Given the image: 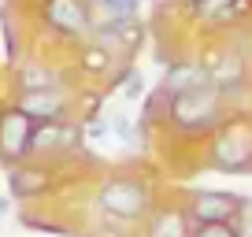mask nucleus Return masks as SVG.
<instances>
[{"mask_svg": "<svg viewBox=\"0 0 252 237\" xmlns=\"http://www.w3.org/2000/svg\"><path fill=\"white\" fill-rule=\"evenodd\" d=\"M45 23L67 37H82L93 26V11L82 0H45Z\"/></svg>", "mask_w": 252, "mask_h": 237, "instance_id": "nucleus-2", "label": "nucleus"}, {"mask_svg": "<svg viewBox=\"0 0 252 237\" xmlns=\"http://www.w3.org/2000/svg\"><path fill=\"white\" fill-rule=\"evenodd\" d=\"M219 93L215 86H197V89H182L171 96V118L182 130H204L219 118Z\"/></svg>", "mask_w": 252, "mask_h": 237, "instance_id": "nucleus-1", "label": "nucleus"}, {"mask_svg": "<svg viewBox=\"0 0 252 237\" xmlns=\"http://www.w3.org/2000/svg\"><path fill=\"white\" fill-rule=\"evenodd\" d=\"M186 4H197V0H186Z\"/></svg>", "mask_w": 252, "mask_h": 237, "instance_id": "nucleus-20", "label": "nucleus"}, {"mask_svg": "<svg viewBox=\"0 0 252 237\" xmlns=\"http://www.w3.org/2000/svg\"><path fill=\"white\" fill-rule=\"evenodd\" d=\"M197 86H212V71L197 63H186V67H174L167 74V89L171 93H182V89H197Z\"/></svg>", "mask_w": 252, "mask_h": 237, "instance_id": "nucleus-8", "label": "nucleus"}, {"mask_svg": "<svg viewBox=\"0 0 252 237\" xmlns=\"http://www.w3.org/2000/svg\"><path fill=\"white\" fill-rule=\"evenodd\" d=\"M241 211V200L230 197V193H200L193 200V215L200 222H226L230 215Z\"/></svg>", "mask_w": 252, "mask_h": 237, "instance_id": "nucleus-6", "label": "nucleus"}, {"mask_svg": "<svg viewBox=\"0 0 252 237\" xmlns=\"http://www.w3.org/2000/svg\"><path fill=\"white\" fill-rule=\"evenodd\" d=\"M237 237H252V207H245V222L237 230Z\"/></svg>", "mask_w": 252, "mask_h": 237, "instance_id": "nucleus-18", "label": "nucleus"}, {"mask_svg": "<svg viewBox=\"0 0 252 237\" xmlns=\"http://www.w3.org/2000/svg\"><path fill=\"white\" fill-rule=\"evenodd\" d=\"M100 207L108 215H119V219H137L145 211V189L137 182H108L100 189Z\"/></svg>", "mask_w": 252, "mask_h": 237, "instance_id": "nucleus-4", "label": "nucleus"}, {"mask_svg": "<svg viewBox=\"0 0 252 237\" xmlns=\"http://www.w3.org/2000/svg\"><path fill=\"white\" fill-rule=\"evenodd\" d=\"M249 156H252V148H249V145H237V134L234 137H222V141L215 145V163L226 167V171L245 167V163H249Z\"/></svg>", "mask_w": 252, "mask_h": 237, "instance_id": "nucleus-9", "label": "nucleus"}, {"mask_svg": "<svg viewBox=\"0 0 252 237\" xmlns=\"http://www.w3.org/2000/svg\"><path fill=\"white\" fill-rule=\"evenodd\" d=\"M126 96H130V100L141 96V74H130V78H126Z\"/></svg>", "mask_w": 252, "mask_h": 237, "instance_id": "nucleus-17", "label": "nucleus"}, {"mask_svg": "<svg viewBox=\"0 0 252 237\" xmlns=\"http://www.w3.org/2000/svg\"><path fill=\"white\" fill-rule=\"evenodd\" d=\"M137 8V0H89V11L100 19V26L119 23V19H130Z\"/></svg>", "mask_w": 252, "mask_h": 237, "instance_id": "nucleus-10", "label": "nucleus"}, {"mask_svg": "<svg viewBox=\"0 0 252 237\" xmlns=\"http://www.w3.org/2000/svg\"><path fill=\"white\" fill-rule=\"evenodd\" d=\"M82 67H86L89 74H100L104 67H108V48L104 45H89L86 52H82Z\"/></svg>", "mask_w": 252, "mask_h": 237, "instance_id": "nucleus-15", "label": "nucleus"}, {"mask_svg": "<svg viewBox=\"0 0 252 237\" xmlns=\"http://www.w3.org/2000/svg\"><path fill=\"white\" fill-rule=\"evenodd\" d=\"M45 174L41 171H15V178H11V189L19 193V197H30V193H41L45 189Z\"/></svg>", "mask_w": 252, "mask_h": 237, "instance_id": "nucleus-13", "label": "nucleus"}, {"mask_svg": "<svg viewBox=\"0 0 252 237\" xmlns=\"http://www.w3.org/2000/svg\"><path fill=\"white\" fill-rule=\"evenodd\" d=\"M111 130H115L119 137H130V126H126V118H123V115H119L115 122H111Z\"/></svg>", "mask_w": 252, "mask_h": 237, "instance_id": "nucleus-19", "label": "nucleus"}, {"mask_svg": "<svg viewBox=\"0 0 252 237\" xmlns=\"http://www.w3.org/2000/svg\"><path fill=\"white\" fill-rule=\"evenodd\" d=\"M56 141L71 145V141H74V134H67L63 126H56V118H52V122H37V134H33V148H45V145H56Z\"/></svg>", "mask_w": 252, "mask_h": 237, "instance_id": "nucleus-12", "label": "nucleus"}, {"mask_svg": "<svg viewBox=\"0 0 252 237\" xmlns=\"http://www.w3.org/2000/svg\"><path fill=\"white\" fill-rule=\"evenodd\" d=\"M237 78H241V59H234V56H226V59H222V67H212V86H215V89L234 86Z\"/></svg>", "mask_w": 252, "mask_h": 237, "instance_id": "nucleus-14", "label": "nucleus"}, {"mask_svg": "<svg viewBox=\"0 0 252 237\" xmlns=\"http://www.w3.org/2000/svg\"><path fill=\"white\" fill-rule=\"evenodd\" d=\"M33 134H37V118L26 115L23 108H11L4 115V126H0V145H4V159L15 163L26 148H33Z\"/></svg>", "mask_w": 252, "mask_h": 237, "instance_id": "nucleus-3", "label": "nucleus"}, {"mask_svg": "<svg viewBox=\"0 0 252 237\" xmlns=\"http://www.w3.org/2000/svg\"><path fill=\"white\" fill-rule=\"evenodd\" d=\"M19 108L26 111V115H33L37 122H52V118L63 115V96L56 86H41V89H26L23 100H19Z\"/></svg>", "mask_w": 252, "mask_h": 237, "instance_id": "nucleus-5", "label": "nucleus"}, {"mask_svg": "<svg viewBox=\"0 0 252 237\" xmlns=\"http://www.w3.org/2000/svg\"><path fill=\"white\" fill-rule=\"evenodd\" d=\"M193 11H197L204 23H230V19L249 11V0H197Z\"/></svg>", "mask_w": 252, "mask_h": 237, "instance_id": "nucleus-7", "label": "nucleus"}, {"mask_svg": "<svg viewBox=\"0 0 252 237\" xmlns=\"http://www.w3.org/2000/svg\"><path fill=\"white\" fill-rule=\"evenodd\" d=\"M193 237H237V234L226 226V222H200V230Z\"/></svg>", "mask_w": 252, "mask_h": 237, "instance_id": "nucleus-16", "label": "nucleus"}, {"mask_svg": "<svg viewBox=\"0 0 252 237\" xmlns=\"http://www.w3.org/2000/svg\"><path fill=\"white\" fill-rule=\"evenodd\" d=\"M152 237H189L182 211H159L152 219Z\"/></svg>", "mask_w": 252, "mask_h": 237, "instance_id": "nucleus-11", "label": "nucleus"}]
</instances>
